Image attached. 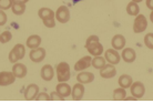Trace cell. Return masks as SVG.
Returning a JSON list of instances; mask_svg holds the SVG:
<instances>
[{"label": "cell", "mask_w": 153, "mask_h": 103, "mask_svg": "<svg viewBox=\"0 0 153 103\" xmlns=\"http://www.w3.org/2000/svg\"><path fill=\"white\" fill-rule=\"evenodd\" d=\"M85 49L88 50L90 56L97 57V56H102L103 53V46L100 43V39L98 36L92 34L90 36L87 41H85Z\"/></svg>", "instance_id": "cell-1"}, {"label": "cell", "mask_w": 153, "mask_h": 103, "mask_svg": "<svg viewBox=\"0 0 153 103\" xmlns=\"http://www.w3.org/2000/svg\"><path fill=\"white\" fill-rule=\"evenodd\" d=\"M56 74L59 82H67L71 78V72H70V65L67 62H60L56 67Z\"/></svg>", "instance_id": "cell-2"}, {"label": "cell", "mask_w": 153, "mask_h": 103, "mask_svg": "<svg viewBox=\"0 0 153 103\" xmlns=\"http://www.w3.org/2000/svg\"><path fill=\"white\" fill-rule=\"evenodd\" d=\"M25 54H26V48H25V46L21 44V43H18L9 52L8 58H9V61L11 62V63H16V62H18L19 60L23 59Z\"/></svg>", "instance_id": "cell-3"}, {"label": "cell", "mask_w": 153, "mask_h": 103, "mask_svg": "<svg viewBox=\"0 0 153 103\" xmlns=\"http://www.w3.org/2000/svg\"><path fill=\"white\" fill-rule=\"evenodd\" d=\"M148 28V20H146V16L139 13L135 16V19L133 22V32L134 33H142L144 32L146 29Z\"/></svg>", "instance_id": "cell-4"}, {"label": "cell", "mask_w": 153, "mask_h": 103, "mask_svg": "<svg viewBox=\"0 0 153 103\" xmlns=\"http://www.w3.org/2000/svg\"><path fill=\"white\" fill-rule=\"evenodd\" d=\"M70 10L67 6H60L54 12V18L60 23H67L70 20Z\"/></svg>", "instance_id": "cell-5"}, {"label": "cell", "mask_w": 153, "mask_h": 103, "mask_svg": "<svg viewBox=\"0 0 153 103\" xmlns=\"http://www.w3.org/2000/svg\"><path fill=\"white\" fill-rule=\"evenodd\" d=\"M131 94L137 98V99H142L144 94H146V87L144 84L140 82V81H137V82H132L130 88Z\"/></svg>", "instance_id": "cell-6"}, {"label": "cell", "mask_w": 153, "mask_h": 103, "mask_svg": "<svg viewBox=\"0 0 153 103\" xmlns=\"http://www.w3.org/2000/svg\"><path fill=\"white\" fill-rule=\"evenodd\" d=\"M104 59H105V61L108 63L115 65L120 63V61H121V56L118 52V50L111 48V49H108L104 52Z\"/></svg>", "instance_id": "cell-7"}, {"label": "cell", "mask_w": 153, "mask_h": 103, "mask_svg": "<svg viewBox=\"0 0 153 103\" xmlns=\"http://www.w3.org/2000/svg\"><path fill=\"white\" fill-rule=\"evenodd\" d=\"M29 57H30V60L32 62L40 63L46 58V49L42 48V47H38V48H35V49H31Z\"/></svg>", "instance_id": "cell-8"}, {"label": "cell", "mask_w": 153, "mask_h": 103, "mask_svg": "<svg viewBox=\"0 0 153 103\" xmlns=\"http://www.w3.org/2000/svg\"><path fill=\"white\" fill-rule=\"evenodd\" d=\"M100 76L103 79H112L117 76V69L113 64H104V67L100 69Z\"/></svg>", "instance_id": "cell-9"}, {"label": "cell", "mask_w": 153, "mask_h": 103, "mask_svg": "<svg viewBox=\"0 0 153 103\" xmlns=\"http://www.w3.org/2000/svg\"><path fill=\"white\" fill-rule=\"evenodd\" d=\"M121 59L126 63H133L137 59V52L133 48H123L122 53H121Z\"/></svg>", "instance_id": "cell-10"}, {"label": "cell", "mask_w": 153, "mask_h": 103, "mask_svg": "<svg viewBox=\"0 0 153 103\" xmlns=\"http://www.w3.org/2000/svg\"><path fill=\"white\" fill-rule=\"evenodd\" d=\"M84 91H85V89H84V84L82 83H76L73 85V88H71V96H72V100L74 101H80L82 100L84 96Z\"/></svg>", "instance_id": "cell-11"}, {"label": "cell", "mask_w": 153, "mask_h": 103, "mask_svg": "<svg viewBox=\"0 0 153 103\" xmlns=\"http://www.w3.org/2000/svg\"><path fill=\"white\" fill-rule=\"evenodd\" d=\"M91 61H92V57L91 56H85V57L81 58L80 60H78L74 64V70L76 72H80V71H83L85 69H88L89 67H91Z\"/></svg>", "instance_id": "cell-12"}, {"label": "cell", "mask_w": 153, "mask_h": 103, "mask_svg": "<svg viewBox=\"0 0 153 103\" xmlns=\"http://www.w3.org/2000/svg\"><path fill=\"white\" fill-rule=\"evenodd\" d=\"M16 81V76L12 72L1 71L0 72V87H7Z\"/></svg>", "instance_id": "cell-13"}, {"label": "cell", "mask_w": 153, "mask_h": 103, "mask_svg": "<svg viewBox=\"0 0 153 103\" xmlns=\"http://www.w3.org/2000/svg\"><path fill=\"white\" fill-rule=\"evenodd\" d=\"M39 93V85L36 83L29 84L25 91V100L27 101H32L36 99V96H38Z\"/></svg>", "instance_id": "cell-14"}, {"label": "cell", "mask_w": 153, "mask_h": 103, "mask_svg": "<svg viewBox=\"0 0 153 103\" xmlns=\"http://www.w3.org/2000/svg\"><path fill=\"white\" fill-rule=\"evenodd\" d=\"M12 73L15 74L16 78L22 79V78H25V76H27V73H28L27 67L23 64V63L16 62L15 64L12 65Z\"/></svg>", "instance_id": "cell-15"}, {"label": "cell", "mask_w": 153, "mask_h": 103, "mask_svg": "<svg viewBox=\"0 0 153 103\" xmlns=\"http://www.w3.org/2000/svg\"><path fill=\"white\" fill-rule=\"evenodd\" d=\"M40 76H41L42 80L45 81H51L54 76V69L52 68L51 64H45L41 68V71H40Z\"/></svg>", "instance_id": "cell-16"}, {"label": "cell", "mask_w": 153, "mask_h": 103, "mask_svg": "<svg viewBox=\"0 0 153 103\" xmlns=\"http://www.w3.org/2000/svg\"><path fill=\"white\" fill-rule=\"evenodd\" d=\"M126 40L123 34H115V36H113V38L111 40L112 48L118 50V51L119 50H122L126 47Z\"/></svg>", "instance_id": "cell-17"}, {"label": "cell", "mask_w": 153, "mask_h": 103, "mask_svg": "<svg viewBox=\"0 0 153 103\" xmlns=\"http://www.w3.org/2000/svg\"><path fill=\"white\" fill-rule=\"evenodd\" d=\"M93 80H94V74L92 72H87L84 70L80 71V73H78V76H76V81L82 84L91 83L93 82Z\"/></svg>", "instance_id": "cell-18"}, {"label": "cell", "mask_w": 153, "mask_h": 103, "mask_svg": "<svg viewBox=\"0 0 153 103\" xmlns=\"http://www.w3.org/2000/svg\"><path fill=\"white\" fill-rule=\"evenodd\" d=\"M56 91L63 98H68L69 96H71V87L67 82H60L57 84L56 87Z\"/></svg>", "instance_id": "cell-19"}, {"label": "cell", "mask_w": 153, "mask_h": 103, "mask_svg": "<svg viewBox=\"0 0 153 103\" xmlns=\"http://www.w3.org/2000/svg\"><path fill=\"white\" fill-rule=\"evenodd\" d=\"M41 37L38 36V34H32L29 38L27 39V42H26V46L30 49H35V48H38L41 44Z\"/></svg>", "instance_id": "cell-20"}, {"label": "cell", "mask_w": 153, "mask_h": 103, "mask_svg": "<svg viewBox=\"0 0 153 103\" xmlns=\"http://www.w3.org/2000/svg\"><path fill=\"white\" fill-rule=\"evenodd\" d=\"M132 82H133L132 76H129V74H122V76H120V78H119L118 80L119 85L123 89H129L131 87Z\"/></svg>", "instance_id": "cell-21"}, {"label": "cell", "mask_w": 153, "mask_h": 103, "mask_svg": "<svg viewBox=\"0 0 153 103\" xmlns=\"http://www.w3.org/2000/svg\"><path fill=\"white\" fill-rule=\"evenodd\" d=\"M126 13L129 16H132V17H135L140 13V7H139V4L137 2H133L131 1L126 4Z\"/></svg>", "instance_id": "cell-22"}, {"label": "cell", "mask_w": 153, "mask_h": 103, "mask_svg": "<svg viewBox=\"0 0 153 103\" xmlns=\"http://www.w3.org/2000/svg\"><path fill=\"white\" fill-rule=\"evenodd\" d=\"M38 16L41 20H45V19H48V18H52V17H54V11L52 10V9H50V8L43 7V8H40V9H39Z\"/></svg>", "instance_id": "cell-23"}, {"label": "cell", "mask_w": 153, "mask_h": 103, "mask_svg": "<svg viewBox=\"0 0 153 103\" xmlns=\"http://www.w3.org/2000/svg\"><path fill=\"white\" fill-rule=\"evenodd\" d=\"M11 10L16 16H21L26 11V4L22 2H12Z\"/></svg>", "instance_id": "cell-24"}, {"label": "cell", "mask_w": 153, "mask_h": 103, "mask_svg": "<svg viewBox=\"0 0 153 103\" xmlns=\"http://www.w3.org/2000/svg\"><path fill=\"white\" fill-rule=\"evenodd\" d=\"M105 63H107V61H105L104 57H102V56H97V57L92 58L91 65L94 69H98V70H100L102 67H104V64H105Z\"/></svg>", "instance_id": "cell-25"}, {"label": "cell", "mask_w": 153, "mask_h": 103, "mask_svg": "<svg viewBox=\"0 0 153 103\" xmlns=\"http://www.w3.org/2000/svg\"><path fill=\"white\" fill-rule=\"evenodd\" d=\"M126 96V89L121 88V87L118 89H115L114 91H113V100H114V101H123Z\"/></svg>", "instance_id": "cell-26"}, {"label": "cell", "mask_w": 153, "mask_h": 103, "mask_svg": "<svg viewBox=\"0 0 153 103\" xmlns=\"http://www.w3.org/2000/svg\"><path fill=\"white\" fill-rule=\"evenodd\" d=\"M12 39V33L10 31H4L2 33H0V42L1 43H7Z\"/></svg>", "instance_id": "cell-27"}, {"label": "cell", "mask_w": 153, "mask_h": 103, "mask_svg": "<svg viewBox=\"0 0 153 103\" xmlns=\"http://www.w3.org/2000/svg\"><path fill=\"white\" fill-rule=\"evenodd\" d=\"M144 44L148 49L153 50V32H150L144 37Z\"/></svg>", "instance_id": "cell-28"}, {"label": "cell", "mask_w": 153, "mask_h": 103, "mask_svg": "<svg viewBox=\"0 0 153 103\" xmlns=\"http://www.w3.org/2000/svg\"><path fill=\"white\" fill-rule=\"evenodd\" d=\"M42 22H43V26H45V27L49 28V29L56 27V18H54V17L42 20Z\"/></svg>", "instance_id": "cell-29"}, {"label": "cell", "mask_w": 153, "mask_h": 103, "mask_svg": "<svg viewBox=\"0 0 153 103\" xmlns=\"http://www.w3.org/2000/svg\"><path fill=\"white\" fill-rule=\"evenodd\" d=\"M12 0H0V9L1 10H8L11 8Z\"/></svg>", "instance_id": "cell-30"}, {"label": "cell", "mask_w": 153, "mask_h": 103, "mask_svg": "<svg viewBox=\"0 0 153 103\" xmlns=\"http://www.w3.org/2000/svg\"><path fill=\"white\" fill-rule=\"evenodd\" d=\"M49 96H50V101H65V98L60 96L57 91L51 92Z\"/></svg>", "instance_id": "cell-31"}, {"label": "cell", "mask_w": 153, "mask_h": 103, "mask_svg": "<svg viewBox=\"0 0 153 103\" xmlns=\"http://www.w3.org/2000/svg\"><path fill=\"white\" fill-rule=\"evenodd\" d=\"M35 100L36 101H50V96L47 92H41V93H38Z\"/></svg>", "instance_id": "cell-32"}, {"label": "cell", "mask_w": 153, "mask_h": 103, "mask_svg": "<svg viewBox=\"0 0 153 103\" xmlns=\"http://www.w3.org/2000/svg\"><path fill=\"white\" fill-rule=\"evenodd\" d=\"M6 22H7V15H6L4 10L0 9V26L6 24Z\"/></svg>", "instance_id": "cell-33"}, {"label": "cell", "mask_w": 153, "mask_h": 103, "mask_svg": "<svg viewBox=\"0 0 153 103\" xmlns=\"http://www.w3.org/2000/svg\"><path fill=\"white\" fill-rule=\"evenodd\" d=\"M146 7L149 8L150 10L152 11V10H153V0H146Z\"/></svg>", "instance_id": "cell-34"}, {"label": "cell", "mask_w": 153, "mask_h": 103, "mask_svg": "<svg viewBox=\"0 0 153 103\" xmlns=\"http://www.w3.org/2000/svg\"><path fill=\"white\" fill-rule=\"evenodd\" d=\"M137 100H138L137 98H134L133 96H126L123 101H137Z\"/></svg>", "instance_id": "cell-35"}, {"label": "cell", "mask_w": 153, "mask_h": 103, "mask_svg": "<svg viewBox=\"0 0 153 103\" xmlns=\"http://www.w3.org/2000/svg\"><path fill=\"white\" fill-rule=\"evenodd\" d=\"M29 0H12V2H22V4H27Z\"/></svg>", "instance_id": "cell-36"}, {"label": "cell", "mask_w": 153, "mask_h": 103, "mask_svg": "<svg viewBox=\"0 0 153 103\" xmlns=\"http://www.w3.org/2000/svg\"><path fill=\"white\" fill-rule=\"evenodd\" d=\"M150 20H151V22L153 23V10L151 11V15H150Z\"/></svg>", "instance_id": "cell-37"}, {"label": "cell", "mask_w": 153, "mask_h": 103, "mask_svg": "<svg viewBox=\"0 0 153 103\" xmlns=\"http://www.w3.org/2000/svg\"><path fill=\"white\" fill-rule=\"evenodd\" d=\"M131 1H133V2H137V4H139V2H142L143 0H131Z\"/></svg>", "instance_id": "cell-38"}, {"label": "cell", "mask_w": 153, "mask_h": 103, "mask_svg": "<svg viewBox=\"0 0 153 103\" xmlns=\"http://www.w3.org/2000/svg\"><path fill=\"white\" fill-rule=\"evenodd\" d=\"M80 1H82V0H72L73 4H78V2H80Z\"/></svg>", "instance_id": "cell-39"}]
</instances>
